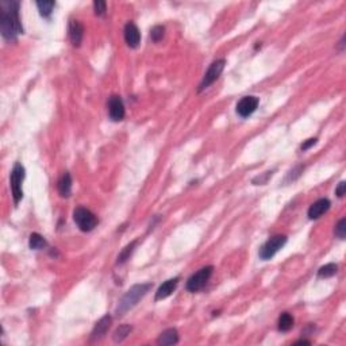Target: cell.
Wrapping results in <instances>:
<instances>
[{
    "mask_svg": "<svg viewBox=\"0 0 346 346\" xmlns=\"http://www.w3.org/2000/svg\"><path fill=\"white\" fill-rule=\"evenodd\" d=\"M0 31L8 41H15L19 34H23L18 1H0Z\"/></svg>",
    "mask_w": 346,
    "mask_h": 346,
    "instance_id": "cell-1",
    "label": "cell"
},
{
    "mask_svg": "<svg viewBox=\"0 0 346 346\" xmlns=\"http://www.w3.org/2000/svg\"><path fill=\"white\" fill-rule=\"evenodd\" d=\"M150 288L151 284H149V283H148V284L133 285V287L123 295V297L121 299V301H119V304H118L117 307V315H119V317H121V315H124L128 310H131L134 306H137V303L150 291Z\"/></svg>",
    "mask_w": 346,
    "mask_h": 346,
    "instance_id": "cell-2",
    "label": "cell"
},
{
    "mask_svg": "<svg viewBox=\"0 0 346 346\" xmlns=\"http://www.w3.org/2000/svg\"><path fill=\"white\" fill-rule=\"evenodd\" d=\"M73 219L74 223L81 231H92L98 226V218L94 212H91L88 208L84 207H77L73 212Z\"/></svg>",
    "mask_w": 346,
    "mask_h": 346,
    "instance_id": "cell-3",
    "label": "cell"
},
{
    "mask_svg": "<svg viewBox=\"0 0 346 346\" xmlns=\"http://www.w3.org/2000/svg\"><path fill=\"white\" fill-rule=\"evenodd\" d=\"M285 244H287V237H285V235H281V234L273 235L272 238H269V240L261 246L258 256H260V258L264 260V261L271 260V258H272V257H273L274 254H276V253H277V251L285 245Z\"/></svg>",
    "mask_w": 346,
    "mask_h": 346,
    "instance_id": "cell-4",
    "label": "cell"
},
{
    "mask_svg": "<svg viewBox=\"0 0 346 346\" xmlns=\"http://www.w3.org/2000/svg\"><path fill=\"white\" fill-rule=\"evenodd\" d=\"M25 179V168L17 162L14 165L12 169L11 176H10V183H11V191H12V198L15 204H18L21 199L23 198V191H22V183Z\"/></svg>",
    "mask_w": 346,
    "mask_h": 346,
    "instance_id": "cell-5",
    "label": "cell"
},
{
    "mask_svg": "<svg viewBox=\"0 0 346 346\" xmlns=\"http://www.w3.org/2000/svg\"><path fill=\"white\" fill-rule=\"evenodd\" d=\"M212 271H214V267L208 265V267H204V268L199 269L196 273H194L191 276L188 281H187V290L190 292H198L200 291L204 285L208 283V280L211 277Z\"/></svg>",
    "mask_w": 346,
    "mask_h": 346,
    "instance_id": "cell-6",
    "label": "cell"
},
{
    "mask_svg": "<svg viewBox=\"0 0 346 346\" xmlns=\"http://www.w3.org/2000/svg\"><path fill=\"white\" fill-rule=\"evenodd\" d=\"M224 65H226V61H224L223 58H221V60H215V61L212 62L211 65H210V68L207 69V72L204 73V77H203V80H201L199 88H198V92L204 91L206 88H208L214 81H217L219 76H221V73L223 72Z\"/></svg>",
    "mask_w": 346,
    "mask_h": 346,
    "instance_id": "cell-7",
    "label": "cell"
},
{
    "mask_svg": "<svg viewBox=\"0 0 346 346\" xmlns=\"http://www.w3.org/2000/svg\"><path fill=\"white\" fill-rule=\"evenodd\" d=\"M258 103H260V100L256 96H245L237 104V114L242 118L250 117L251 114L257 110Z\"/></svg>",
    "mask_w": 346,
    "mask_h": 346,
    "instance_id": "cell-8",
    "label": "cell"
},
{
    "mask_svg": "<svg viewBox=\"0 0 346 346\" xmlns=\"http://www.w3.org/2000/svg\"><path fill=\"white\" fill-rule=\"evenodd\" d=\"M108 115L114 122H119L124 118V104L121 96L112 95L108 99Z\"/></svg>",
    "mask_w": 346,
    "mask_h": 346,
    "instance_id": "cell-9",
    "label": "cell"
},
{
    "mask_svg": "<svg viewBox=\"0 0 346 346\" xmlns=\"http://www.w3.org/2000/svg\"><path fill=\"white\" fill-rule=\"evenodd\" d=\"M124 41L131 49H135L138 48L141 42V33L137 25L133 22H128L126 26H124Z\"/></svg>",
    "mask_w": 346,
    "mask_h": 346,
    "instance_id": "cell-10",
    "label": "cell"
},
{
    "mask_svg": "<svg viewBox=\"0 0 346 346\" xmlns=\"http://www.w3.org/2000/svg\"><path fill=\"white\" fill-rule=\"evenodd\" d=\"M112 318L110 315H104L103 318L95 324V327L91 333V342H96V341H100L106 333L110 329V324H111Z\"/></svg>",
    "mask_w": 346,
    "mask_h": 346,
    "instance_id": "cell-11",
    "label": "cell"
},
{
    "mask_svg": "<svg viewBox=\"0 0 346 346\" xmlns=\"http://www.w3.org/2000/svg\"><path fill=\"white\" fill-rule=\"evenodd\" d=\"M330 208V200L329 199H319L315 203H313L310 208H308V218L310 219H318L323 215L324 212L329 211Z\"/></svg>",
    "mask_w": 346,
    "mask_h": 346,
    "instance_id": "cell-12",
    "label": "cell"
},
{
    "mask_svg": "<svg viewBox=\"0 0 346 346\" xmlns=\"http://www.w3.org/2000/svg\"><path fill=\"white\" fill-rule=\"evenodd\" d=\"M179 277H174V279H169L167 281H164L158 290L156 292V300H162V299H167L168 296H171L173 294V291L177 288L179 284Z\"/></svg>",
    "mask_w": 346,
    "mask_h": 346,
    "instance_id": "cell-13",
    "label": "cell"
},
{
    "mask_svg": "<svg viewBox=\"0 0 346 346\" xmlns=\"http://www.w3.org/2000/svg\"><path fill=\"white\" fill-rule=\"evenodd\" d=\"M84 35V27L78 21H72L69 25V38L72 42L73 46H80L81 41H83Z\"/></svg>",
    "mask_w": 346,
    "mask_h": 346,
    "instance_id": "cell-14",
    "label": "cell"
},
{
    "mask_svg": "<svg viewBox=\"0 0 346 346\" xmlns=\"http://www.w3.org/2000/svg\"><path fill=\"white\" fill-rule=\"evenodd\" d=\"M179 342V333L176 329H167L165 331H162L157 344L160 346H169V345H176Z\"/></svg>",
    "mask_w": 346,
    "mask_h": 346,
    "instance_id": "cell-15",
    "label": "cell"
},
{
    "mask_svg": "<svg viewBox=\"0 0 346 346\" xmlns=\"http://www.w3.org/2000/svg\"><path fill=\"white\" fill-rule=\"evenodd\" d=\"M58 192L62 198H69L72 192V177L69 172H65L58 180Z\"/></svg>",
    "mask_w": 346,
    "mask_h": 346,
    "instance_id": "cell-16",
    "label": "cell"
},
{
    "mask_svg": "<svg viewBox=\"0 0 346 346\" xmlns=\"http://www.w3.org/2000/svg\"><path fill=\"white\" fill-rule=\"evenodd\" d=\"M28 246H30V249H33V250H41V249H44V247L48 246V242H46L45 238L41 234L33 233V234L30 235Z\"/></svg>",
    "mask_w": 346,
    "mask_h": 346,
    "instance_id": "cell-17",
    "label": "cell"
},
{
    "mask_svg": "<svg viewBox=\"0 0 346 346\" xmlns=\"http://www.w3.org/2000/svg\"><path fill=\"white\" fill-rule=\"evenodd\" d=\"M131 333V326L130 324H121L115 331H114V335H112V340L114 342H122L127 338V335Z\"/></svg>",
    "mask_w": 346,
    "mask_h": 346,
    "instance_id": "cell-18",
    "label": "cell"
},
{
    "mask_svg": "<svg viewBox=\"0 0 346 346\" xmlns=\"http://www.w3.org/2000/svg\"><path fill=\"white\" fill-rule=\"evenodd\" d=\"M292 327H294V318H292V315L288 313L281 314V315H280V318H279V330L280 331L285 333V331H290Z\"/></svg>",
    "mask_w": 346,
    "mask_h": 346,
    "instance_id": "cell-19",
    "label": "cell"
},
{
    "mask_svg": "<svg viewBox=\"0 0 346 346\" xmlns=\"http://www.w3.org/2000/svg\"><path fill=\"white\" fill-rule=\"evenodd\" d=\"M338 272V265L337 264H326L323 267H321L318 271V276L322 279H327V277H333L334 274Z\"/></svg>",
    "mask_w": 346,
    "mask_h": 346,
    "instance_id": "cell-20",
    "label": "cell"
},
{
    "mask_svg": "<svg viewBox=\"0 0 346 346\" xmlns=\"http://www.w3.org/2000/svg\"><path fill=\"white\" fill-rule=\"evenodd\" d=\"M54 6H56L54 1H45V0H44V1H37V7H38L39 14L45 18L50 17Z\"/></svg>",
    "mask_w": 346,
    "mask_h": 346,
    "instance_id": "cell-21",
    "label": "cell"
},
{
    "mask_svg": "<svg viewBox=\"0 0 346 346\" xmlns=\"http://www.w3.org/2000/svg\"><path fill=\"white\" fill-rule=\"evenodd\" d=\"M135 245H137V241H133L131 244H128L124 249H123L122 251H121V254L118 256V261L117 264H123L127 261L128 258H130V256H131V253L134 251V247Z\"/></svg>",
    "mask_w": 346,
    "mask_h": 346,
    "instance_id": "cell-22",
    "label": "cell"
},
{
    "mask_svg": "<svg viewBox=\"0 0 346 346\" xmlns=\"http://www.w3.org/2000/svg\"><path fill=\"white\" fill-rule=\"evenodd\" d=\"M164 33H165V27L164 26H154V27L150 30V38L153 42H160L164 37Z\"/></svg>",
    "mask_w": 346,
    "mask_h": 346,
    "instance_id": "cell-23",
    "label": "cell"
},
{
    "mask_svg": "<svg viewBox=\"0 0 346 346\" xmlns=\"http://www.w3.org/2000/svg\"><path fill=\"white\" fill-rule=\"evenodd\" d=\"M335 235L340 238V240H345L346 237V219L342 218L337 223V226H335V230H334Z\"/></svg>",
    "mask_w": 346,
    "mask_h": 346,
    "instance_id": "cell-24",
    "label": "cell"
},
{
    "mask_svg": "<svg viewBox=\"0 0 346 346\" xmlns=\"http://www.w3.org/2000/svg\"><path fill=\"white\" fill-rule=\"evenodd\" d=\"M94 11H95V15H98V17H103L107 11L106 1H103V0L94 1Z\"/></svg>",
    "mask_w": 346,
    "mask_h": 346,
    "instance_id": "cell-25",
    "label": "cell"
},
{
    "mask_svg": "<svg viewBox=\"0 0 346 346\" xmlns=\"http://www.w3.org/2000/svg\"><path fill=\"white\" fill-rule=\"evenodd\" d=\"M272 174H273V172H265L263 173L261 176H257V177L253 179V184H256V185L265 184V183L268 181L269 177H272Z\"/></svg>",
    "mask_w": 346,
    "mask_h": 346,
    "instance_id": "cell-26",
    "label": "cell"
},
{
    "mask_svg": "<svg viewBox=\"0 0 346 346\" xmlns=\"http://www.w3.org/2000/svg\"><path fill=\"white\" fill-rule=\"evenodd\" d=\"M317 138H310V140H307V141H304L303 144H301V146H300V149L303 151H306V150H308L311 146H314L315 144H317Z\"/></svg>",
    "mask_w": 346,
    "mask_h": 346,
    "instance_id": "cell-27",
    "label": "cell"
},
{
    "mask_svg": "<svg viewBox=\"0 0 346 346\" xmlns=\"http://www.w3.org/2000/svg\"><path fill=\"white\" fill-rule=\"evenodd\" d=\"M345 192H346V183L345 181H341L340 184H338V187H337V190H335V194H337L338 198H342V196L345 195Z\"/></svg>",
    "mask_w": 346,
    "mask_h": 346,
    "instance_id": "cell-28",
    "label": "cell"
},
{
    "mask_svg": "<svg viewBox=\"0 0 346 346\" xmlns=\"http://www.w3.org/2000/svg\"><path fill=\"white\" fill-rule=\"evenodd\" d=\"M296 345H310V341H306V340H300L296 342Z\"/></svg>",
    "mask_w": 346,
    "mask_h": 346,
    "instance_id": "cell-29",
    "label": "cell"
}]
</instances>
